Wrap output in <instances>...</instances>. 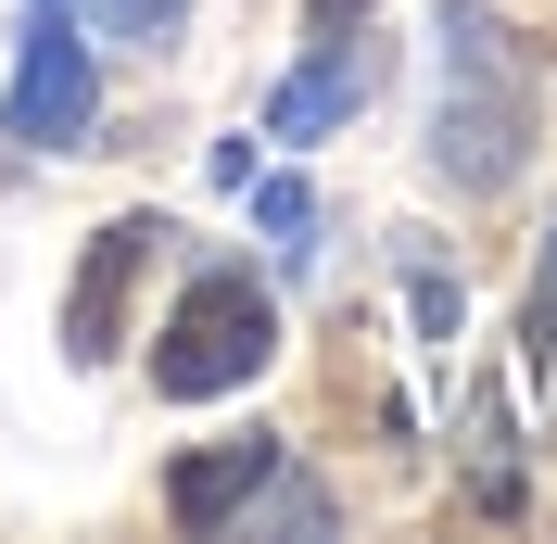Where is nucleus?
Masks as SVG:
<instances>
[{
    "label": "nucleus",
    "mask_w": 557,
    "mask_h": 544,
    "mask_svg": "<svg viewBox=\"0 0 557 544\" xmlns=\"http://www.w3.org/2000/svg\"><path fill=\"white\" fill-rule=\"evenodd\" d=\"M89 114H102L89 38H76L64 0H38V13H26V51H13V102H0V127L38 139V152H64V139H89Z\"/></svg>",
    "instance_id": "3"
},
{
    "label": "nucleus",
    "mask_w": 557,
    "mask_h": 544,
    "mask_svg": "<svg viewBox=\"0 0 557 544\" xmlns=\"http://www.w3.org/2000/svg\"><path fill=\"white\" fill-rule=\"evenodd\" d=\"M152 254H165V215H114V228H89V267H76V292H64V355H76V368H102L114 342H127V292H139Z\"/></svg>",
    "instance_id": "4"
},
{
    "label": "nucleus",
    "mask_w": 557,
    "mask_h": 544,
    "mask_svg": "<svg viewBox=\"0 0 557 544\" xmlns=\"http://www.w3.org/2000/svg\"><path fill=\"white\" fill-rule=\"evenodd\" d=\"M278 469V431H228V443H203V456H177V481H165V519L177 532H228V519L253 507V481Z\"/></svg>",
    "instance_id": "5"
},
{
    "label": "nucleus",
    "mask_w": 557,
    "mask_h": 544,
    "mask_svg": "<svg viewBox=\"0 0 557 544\" xmlns=\"http://www.w3.org/2000/svg\"><path fill=\"white\" fill-rule=\"evenodd\" d=\"M89 13H102L114 38H177V13H190V0H89Z\"/></svg>",
    "instance_id": "9"
},
{
    "label": "nucleus",
    "mask_w": 557,
    "mask_h": 544,
    "mask_svg": "<svg viewBox=\"0 0 557 544\" xmlns=\"http://www.w3.org/2000/svg\"><path fill=\"white\" fill-rule=\"evenodd\" d=\"M355 102H368V51H355V38L330 26L305 76H278V102H267V139H330Z\"/></svg>",
    "instance_id": "6"
},
{
    "label": "nucleus",
    "mask_w": 557,
    "mask_h": 544,
    "mask_svg": "<svg viewBox=\"0 0 557 544\" xmlns=\"http://www.w3.org/2000/svg\"><path fill=\"white\" fill-rule=\"evenodd\" d=\"M520 368H532V406H557V228H545V267H532V305H520Z\"/></svg>",
    "instance_id": "7"
},
{
    "label": "nucleus",
    "mask_w": 557,
    "mask_h": 544,
    "mask_svg": "<svg viewBox=\"0 0 557 544\" xmlns=\"http://www.w3.org/2000/svg\"><path fill=\"white\" fill-rule=\"evenodd\" d=\"M253 228L278 240V267H317V190L305 177H253Z\"/></svg>",
    "instance_id": "8"
},
{
    "label": "nucleus",
    "mask_w": 557,
    "mask_h": 544,
    "mask_svg": "<svg viewBox=\"0 0 557 544\" xmlns=\"http://www.w3.org/2000/svg\"><path fill=\"white\" fill-rule=\"evenodd\" d=\"M267 355H278V305L253 292V267H203L177 292L165 342H152V393L165 406H215V393L267 380Z\"/></svg>",
    "instance_id": "2"
},
{
    "label": "nucleus",
    "mask_w": 557,
    "mask_h": 544,
    "mask_svg": "<svg viewBox=\"0 0 557 544\" xmlns=\"http://www.w3.org/2000/svg\"><path fill=\"white\" fill-rule=\"evenodd\" d=\"M545 139V76L494 0H431V177L494 203Z\"/></svg>",
    "instance_id": "1"
}]
</instances>
